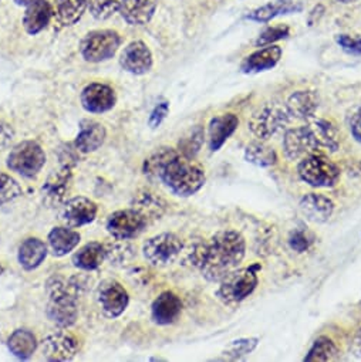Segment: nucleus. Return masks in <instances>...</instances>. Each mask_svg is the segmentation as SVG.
Here are the masks:
<instances>
[{
	"label": "nucleus",
	"mask_w": 361,
	"mask_h": 362,
	"mask_svg": "<svg viewBox=\"0 0 361 362\" xmlns=\"http://www.w3.org/2000/svg\"><path fill=\"white\" fill-rule=\"evenodd\" d=\"M144 173L162 182L173 195L188 198L205 185V170L180 151L159 148L144 162Z\"/></svg>",
	"instance_id": "f257e3e1"
},
{
	"label": "nucleus",
	"mask_w": 361,
	"mask_h": 362,
	"mask_svg": "<svg viewBox=\"0 0 361 362\" xmlns=\"http://www.w3.org/2000/svg\"><path fill=\"white\" fill-rule=\"evenodd\" d=\"M245 255V238L236 230H222L204 243L198 270L208 281L219 283L241 266Z\"/></svg>",
	"instance_id": "f03ea898"
},
{
	"label": "nucleus",
	"mask_w": 361,
	"mask_h": 362,
	"mask_svg": "<svg viewBox=\"0 0 361 362\" xmlns=\"http://www.w3.org/2000/svg\"><path fill=\"white\" fill-rule=\"evenodd\" d=\"M86 283L81 277H52L47 281V315L59 327H71L79 315L77 298L83 294Z\"/></svg>",
	"instance_id": "7ed1b4c3"
},
{
	"label": "nucleus",
	"mask_w": 361,
	"mask_h": 362,
	"mask_svg": "<svg viewBox=\"0 0 361 362\" xmlns=\"http://www.w3.org/2000/svg\"><path fill=\"white\" fill-rule=\"evenodd\" d=\"M297 173L303 182L313 188H333L340 179L338 166L321 152H313L302 158Z\"/></svg>",
	"instance_id": "20e7f679"
},
{
	"label": "nucleus",
	"mask_w": 361,
	"mask_h": 362,
	"mask_svg": "<svg viewBox=\"0 0 361 362\" xmlns=\"http://www.w3.org/2000/svg\"><path fill=\"white\" fill-rule=\"evenodd\" d=\"M259 266L236 269L219 283L217 297L227 305H236L246 300L258 287Z\"/></svg>",
	"instance_id": "39448f33"
},
{
	"label": "nucleus",
	"mask_w": 361,
	"mask_h": 362,
	"mask_svg": "<svg viewBox=\"0 0 361 362\" xmlns=\"http://www.w3.org/2000/svg\"><path fill=\"white\" fill-rule=\"evenodd\" d=\"M290 119L292 117L286 108V104L270 101L262 104L256 111H253L248 127L256 138L269 139L285 128Z\"/></svg>",
	"instance_id": "423d86ee"
},
{
	"label": "nucleus",
	"mask_w": 361,
	"mask_h": 362,
	"mask_svg": "<svg viewBox=\"0 0 361 362\" xmlns=\"http://www.w3.org/2000/svg\"><path fill=\"white\" fill-rule=\"evenodd\" d=\"M184 243L175 233H161L148 239L142 246V255L145 260L154 267L171 266L180 257Z\"/></svg>",
	"instance_id": "0eeeda50"
},
{
	"label": "nucleus",
	"mask_w": 361,
	"mask_h": 362,
	"mask_svg": "<svg viewBox=\"0 0 361 362\" xmlns=\"http://www.w3.org/2000/svg\"><path fill=\"white\" fill-rule=\"evenodd\" d=\"M46 163V153L35 141H23L18 144L8 156V168L13 172L33 177Z\"/></svg>",
	"instance_id": "6e6552de"
},
{
	"label": "nucleus",
	"mask_w": 361,
	"mask_h": 362,
	"mask_svg": "<svg viewBox=\"0 0 361 362\" xmlns=\"http://www.w3.org/2000/svg\"><path fill=\"white\" fill-rule=\"evenodd\" d=\"M121 45L115 30H96L88 33L80 46L81 56L88 63H101L111 59Z\"/></svg>",
	"instance_id": "1a4fd4ad"
},
{
	"label": "nucleus",
	"mask_w": 361,
	"mask_h": 362,
	"mask_svg": "<svg viewBox=\"0 0 361 362\" xmlns=\"http://www.w3.org/2000/svg\"><path fill=\"white\" fill-rule=\"evenodd\" d=\"M149 223L134 208L117 211L108 216L105 228L107 232L118 240H131L139 236Z\"/></svg>",
	"instance_id": "9d476101"
},
{
	"label": "nucleus",
	"mask_w": 361,
	"mask_h": 362,
	"mask_svg": "<svg viewBox=\"0 0 361 362\" xmlns=\"http://www.w3.org/2000/svg\"><path fill=\"white\" fill-rule=\"evenodd\" d=\"M79 351V338L67 331H57L42 341V354L47 361H70Z\"/></svg>",
	"instance_id": "9b49d317"
},
{
	"label": "nucleus",
	"mask_w": 361,
	"mask_h": 362,
	"mask_svg": "<svg viewBox=\"0 0 361 362\" xmlns=\"http://www.w3.org/2000/svg\"><path fill=\"white\" fill-rule=\"evenodd\" d=\"M283 151L290 160H300L309 153L320 152L309 124L286 131L283 138Z\"/></svg>",
	"instance_id": "f8f14e48"
},
{
	"label": "nucleus",
	"mask_w": 361,
	"mask_h": 362,
	"mask_svg": "<svg viewBox=\"0 0 361 362\" xmlns=\"http://www.w3.org/2000/svg\"><path fill=\"white\" fill-rule=\"evenodd\" d=\"M97 298L104 315L108 318L120 317L130 303L127 290L117 280H104L98 286Z\"/></svg>",
	"instance_id": "ddd939ff"
},
{
	"label": "nucleus",
	"mask_w": 361,
	"mask_h": 362,
	"mask_svg": "<svg viewBox=\"0 0 361 362\" xmlns=\"http://www.w3.org/2000/svg\"><path fill=\"white\" fill-rule=\"evenodd\" d=\"M71 179L73 172L69 163L62 166L59 170H55L49 176L47 182L43 187V202L46 206L56 208L64 202L71 187Z\"/></svg>",
	"instance_id": "4468645a"
},
{
	"label": "nucleus",
	"mask_w": 361,
	"mask_h": 362,
	"mask_svg": "<svg viewBox=\"0 0 361 362\" xmlns=\"http://www.w3.org/2000/svg\"><path fill=\"white\" fill-rule=\"evenodd\" d=\"M97 216V205L84 197H76L67 201L62 209L60 218L69 228H80L91 223Z\"/></svg>",
	"instance_id": "2eb2a0df"
},
{
	"label": "nucleus",
	"mask_w": 361,
	"mask_h": 362,
	"mask_svg": "<svg viewBox=\"0 0 361 362\" xmlns=\"http://www.w3.org/2000/svg\"><path fill=\"white\" fill-rule=\"evenodd\" d=\"M120 64L125 71L135 76H142L152 67L151 50L144 42H132L121 53Z\"/></svg>",
	"instance_id": "dca6fc26"
},
{
	"label": "nucleus",
	"mask_w": 361,
	"mask_h": 362,
	"mask_svg": "<svg viewBox=\"0 0 361 362\" xmlns=\"http://www.w3.org/2000/svg\"><path fill=\"white\" fill-rule=\"evenodd\" d=\"M81 105L86 111L93 114H101L110 111L115 105V93L110 86L93 83L87 86L81 93Z\"/></svg>",
	"instance_id": "f3484780"
},
{
	"label": "nucleus",
	"mask_w": 361,
	"mask_h": 362,
	"mask_svg": "<svg viewBox=\"0 0 361 362\" xmlns=\"http://www.w3.org/2000/svg\"><path fill=\"white\" fill-rule=\"evenodd\" d=\"M55 11L49 0H35V2L26 6V12L23 16V28L32 36L39 35L49 26Z\"/></svg>",
	"instance_id": "a211bd4d"
},
{
	"label": "nucleus",
	"mask_w": 361,
	"mask_h": 362,
	"mask_svg": "<svg viewBox=\"0 0 361 362\" xmlns=\"http://www.w3.org/2000/svg\"><path fill=\"white\" fill-rule=\"evenodd\" d=\"M239 127V119L235 114H224L214 117L208 128V144L212 152L219 151L224 144L234 135Z\"/></svg>",
	"instance_id": "6ab92c4d"
},
{
	"label": "nucleus",
	"mask_w": 361,
	"mask_h": 362,
	"mask_svg": "<svg viewBox=\"0 0 361 362\" xmlns=\"http://www.w3.org/2000/svg\"><path fill=\"white\" fill-rule=\"evenodd\" d=\"M158 6V0H121L120 13L131 26L147 25Z\"/></svg>",
	"instance_id": "aec40b11"
},
{
	"label": "nucleus",
	"mask_w": 361,
	"mask_h": 362,
	"mask_svg": "<svg viewBox=\"0 0 361 362\" xmlns=\"http://www.w3.org/2000/svg\"><path fill=\"white\" fill-rule=\"evenodd\" d=\"M183 311V301L172 291L161 293L152 303V320L159 325L172 324Z\"/></svg>",
	"instance_id": "412c9836"
},
{
	"label": "nucleus",
	"mask_w": 361,
	"mask_h": 362,
	"mask_svg": "<svg viewBox=\"0 0 361 362\" xmlns=\"http://www.w3.org/2000/svg\"><path fill=\"white\" fill-rule=\"evenodd\" d=\"M300 211L307 218V221L314 223H324L327 222L333 212H334V204L333 201L320 194H307L300 201Z\"/></svg>",
	"instance_id": "4be33fe9"
},
{
	"label": "nucleus",
	"mask_w": 361,
	"mask_h": 362,
	"mask_svg": "<svg viewBox=\"0 0 361 362\" xmlns=\"http://www.w3.org/2000/svg\"><path fill=\"white\" fill-rule=\"evenodd\" d=\"M105 128L93 119H84L80 124V132L74 141L76 149L83 153H90L97 151L105 141Z\"/></svg>",
	"instance_id": "5701e85b"
},
{
	"label": "nucleus",
	"mask_w": 361,
	"mask_h": 362,
	"mask_svg": "<svg viewBox=\"0 0 361 362\" xmlns=\"http://www.w3.org/2000/svg\"><path fill=\"white\" fill-rule=\"evenodd\" d=\"M282 49L279 46H266L251 56H248L242 64L241 70L245 74H253V73H260L273 69L282 59Z\"/></svg>",
	"instance_id": "b1692460"
},
{
	"label": "nucleus",
	"mask_w": 361,
	"mask_h": 362,
	"mask_svg": "<svg viewBox=\"0 0 361 362\" xmlns=\"http://www.w3.org/2000/svg\"><path fill=\"white\" fill-rule=\"evenodd\" d=\"M306 0H273V2L251 12L246 19L266 23L279 15H290L302 12Z\"/></svg>",
	"instance_id": "393cba45"
},
{
	"label": "nucleus",
	"mask_w": 361,
	"mask_h": 362,
	"mask_svg": "<svg viewBox=\"0 0 361 362\" xmlns=\"http://www.w3.org/2000/svg\"><path fill=\"white\" fill-rule=\"evenodd\" d=\"M317 107L319 98L313 91H296L286 101V108L290 117L296 119H311Z\"/></svg>",
	"instance_id": "a878e982"
},
{
	"label": "nucleus",
	"mask_w": 361,
	"mask_h": 362,
	"mask_svg": "<svg viewBox=\"0 0 361 362\" xmlns=\"http://www.w3.org/2000/svg\"><path fill=\"white\" fill-rule=\"evenodd\" d=\"M87 8V0H56L55 19L60 28L74 26Z\"/></svg>",
	"instance_id": "bb28decb"
},
{
	"label": "nucleus",
	"mask_w": 361,
	"mask_h": 362,
	"mask_svg": "<svg viewBox=\"0 0 361 362\" xmlns=\"http://www.w3.org/2000/svg\"><path fill=\"white\" fill-rule=\"evenodd\" d=\"M132 208L137 212H139L147 219V222L151 225L152 222L162 218V215L166 211V204L158 195L144 191V192H139L134 198Z\"/></svg>",
	"instance_id": "cd10ccee"
},
{
	"label": "nucleus",
	"mask_w": 361,
	"mask_h": 362,
	"mask_svg": "<svg viewBox=\"0 0 361 362\" xmlns=\"http://www.w3.org/2000/svg\"><path fill=\"white\" fill-rule=\"evenodd\" d=\"M47 256V247L46 245L36 239L30 238L26 239L21 247H19V263L25 270H35L38 269L46 259Z\"/></svg>",
	"instance_id": "c85d7f7f"
},
{
	"label": "nucleus",
	"mask_w": 361,
	"mask_h": 362,
	"mask_svg": "<svg viewBox=\"0 0 361 362\" xmlns=\"http://www.w3.org/2000/svg\"><path fill=\"white\" fill-rule=\"evenodd\" d=\"M80 233L69 228H55L49 233V243L55 256L62 257L74 250L80 243Z\"/></svg>",
	"instance_id": "c756f323"
},
{
	"label": "nucleus",
	"mask_w": 361,
	"mask_h": 362,
	"mask_svg": "<svg viewBox=\"0 0 361 362\" xmlns=\"http://www.w3.org/2000/svg\"><path fill=\"white\" fill-rule=\"evenodd\" d=\"M309 127L316 138L320 152L321 151H337L338 149V132L336 127L327 119H313Z\"/></svg>",
	"instance_id": "7c9ffc66"
},
{
	"label": "nucleus",
	"mask_w": 361,
	"mask_h": 362,
	"mask_svg": "<svg viewBox=\"0 0 361 362\" xmlns=\"http://www.w3.org/2000/svg\"><path fill=\"white\" fill-rule=\"evenodd\" d=\"M105 259V247L101 243L91 242L83 246L74 256L73 263L81 270H96Z\"/></svg>",
	"instance_id": "2f4dec72"
},
{
	"label": "nucleus",
	"mask_w": 361,
	"mask_h": 362,
	"mask_svg": "<svg viewBox=\"0 0 361 362\" xmlns=\"http://www.w3.org/2000/svg\"><path fill=\"white\" fill-rule=\"evenodd\" d=\"M8 346L11 352L19 359H29L38 348V339L33 332L28 329H16L9 337Z\"/></svg>",
	"instance_id": "473e14b6"
},
{
	"label": "nucleus",
	"mask_w": 361,
	"mask_h": 362,
	"mask_svg": "<svg viewBox=\"0 0 361 362\" xmlns=\"http://www.w3.org/2000/svg\"><path fill=\"white\" fill-rule=\"evenodd\" d=\"M245 159L256 166H272L277 162V155L275 149L260 141L252 142L245 149Z\"/></svg>",
	"instance_id": "72a5a7b5"
},
{
	"label": "nucleus",
	"mask_w": 361,
	"mask_h": 362,
	"mask_svg": "<svg viewBox=\"0 0 361 362\" xmlns=\"http://www.w3.org/2000/svg\"><path fill=\"white\" fill-rule=\"evenodd\" d=\"M338 349L328 337H319L311 348L309 349L304 361L306 362H326L337 358Z\"/></svg>",
	"instance_id": "f704fd0d"
},
{
	"label": "nucleus",
	"mask_w": 361,
	"mask_h": 362,
	"mask_svg": "<svg viewBox=\"0 0 361 362\" xmlns=\"http://www.w3.org/2000/svg\"><path fill=\"white\" fill-rule=\"evenodd\" d=\"M90 13L97 21H107L120 12L121 0H87Z\"/></svg>",
	"instance_id": "c9c22d12"
},
{
	"label": "nucleus",
	"mask_w": 361,
	"mask_h": 362,
	"mask_svg": "<svg viewBox=\"0 0 361 362\" xmlns=\"http://www.w3.org/2000/svg\"><path fill=\"white\" fill-rule=\"evenodd\" d=\"M115 243H108L105 247V259L114 264H124L134 256V247L127 240L115 239Z\"/></svg>",
	"instance_id": "e433bc0d"
},
{
	"label": "nucleus",
	"mask_w": 361,
	"mask_h": 362,
	"mask_svg": "<svg viewBox=\"0 0 361 362\" xmlns=\"http://www.w3.org/2000/svg\"><path fill=\"white\" fill-rule=\"evenodd\" d=\"M22 195L23 191L18 184V180L4 172H0V205L13 202Z\"/></svg>",
	"instance_id": "4c0bfd02"
},
{
	"label": "nucleus",
	"mask_w": 361,
	"mask_h": 362,
	"mask_svg": "<svg viewBox=\"0 0 361 362\" xmlns=\"http://www.w3.org/2000/svg\"><path fill=\"white\" fill-rule=\"evenodd\" d=\"M258 342H259L258 338H239V339H235V341H232L227 346L224 355L227 358H229V359H239L242 356L249 355L258 346Z\"/></svg>",
	"instance_id": "58836bf2"
},
{
	"label": "nucleus",
	"mask_w": 361,
	"mask_h": 362,
	"mask_svg": "<svg viewBox=\"0 0 361 362\" xmlns=\"http://www.w3.org/2000/svg\"><path fill=\"white\" fill-rule=\"evenodd\" d=\"M202 142H204V131H202V128L197 127L195 129H193L190 132V135L187 138H184L179 142V151L183 152L185 156L193 159L198 153Z\"/></svg>",
	"instance_id": "ea45409f"
},
{
	"label": "nucleus",
	"mask_w": 361,
	"mask_h": 362,
	"mask_svg": "<svg viewBox=\"0 0 361 362\" xmlns=\"http://www.w3.org/2000/svg\"><path fill=\"white\" fill-rule=\"evenodd\" d=\"M289 36V28L287 26H275L266 29L259 39L256 40V46H269L277 40L286 39Z\"/></svg>",
	"instance_id": "a19ab883"
},
{
	"label": "nucleus",
	"mask_w": 361,
	"mask_h": 362,
	"mask_svg": "<svg viewBox=\"0 0 361 362\" xmlns=\"http://www.w3.org/2000/svg\"><path fill=\"white\" fill-rule=\"evenodd\" d=\"M337 45L348 54L358 56L361 54V39L360 37H353L348 35H338L336 36Z\"/></svg>",
	"instance_id": "79ce46f5"
},
{
	"label": "nucleus",
	"mask_w": 361,
	"mask_h": 362,
	"mask_svg": "<svg viewBox=\"0 0 361 362\" xmlns=\"http://www.w3.org/2000/svg\"><path fill=\"white\" fill-rule=\"evenodd\" d=\"M311 240L309 239L307 233L304 230H300V229H296L294 232H292L290 238H289V245L293 250L299 252V253H303L309 249Z\"/></svg>",
	"instance_id": "37998d69"
},
{
	"label": "nucleus",
	"mask_w": 361,
	"mask_h": 362,
	"mask_svg": "<svg viewBox=\"0 0 361 362\" xmlns=\"http://www.w3.org/2000/svg\"><path fill=\"white\" fill-rule=\"evenodd\" d=\"M168 111H169V105H168V103H161V104H158L155 108H154V111L151 112V115H149V127L151 128H156V127H159V124L164 121V118L168 115Z\"/></svg>",
	"instance_id": "c03bdc74"
},
{
	"label": "nucleus",
	"mask_w": 361,
	"mask_h": 362,
	"mask_svg": "<svg viewBox=\"0 0 361 362\" xmlns=\"http://www.w3.org/2000/svg\"><path fill=\"white\" fill-rule=\"evenodd\" d=\"M350 131L353 138L361 144V107H358L350 119Z\"/></svg>",
	"instance_id": "a18cd8bd"
},
{
	"label": "nucleus",
	"mask_w": 361,
	"mask_h": 362,
	"mask_svg": "<svg viewBox=\"0 0 361 362\" xmlns=\"http://www.w3.org/2000/svg\"><path fill=\"white\" fill-rule=\"evenodd\" d=\"M15 138V132L9 124L0 122V149L6 148L12 139Z\"/></svg>",
	"instance_id": "49530a36"
},
{
	"label": "nucleus",
	"mask_w": 361,
	"mask_h": 362,
	"mask_svg": "<svg viewBox=\"0 0 361 362\" xmlns=\"http://www.w3.org/2000/svg\"><path fill=\"white\" fill-rule=\"evenodd\" d=\"M32 2H35V0H15V4H16L18 6H28V5H30Z\"/></svg>",
	"instance_id": "de8ad7c7"
},
{
	"label": "nucleus",
	"mask_w": 361,
	"mask_h": 362,
	"mask_svg": "<svg viewBox=\"0 0 361 362\" xmlns=\"http://www.w3.org/2000/svg\"><path fill=\"white\" fill-rule=\"evenodd\" d=\"M338 2H341V4H353V2H355V0H338Z\"/></svg>",
	"instance_id": "09e8293b"
}]
</instances>
